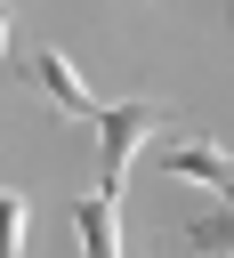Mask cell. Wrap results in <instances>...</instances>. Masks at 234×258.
I'll list each match as a JSON object with an SVG mask.
<instances>
[{
	"mask_svg": "<svg viewBox=\"0 0 234 258\" xmlns=\"http://www.w3.org/2000/svg\"><path fill=\"white\" fill-rule=\"evenodd\" d=\"M161 121H169V113H161V105H145V97L105 105V121H97V194H105V202H121V185H129V153H137Z\"/></svg>",
	"mask_w": 234,
	"mask_h": 258,
	"instance_id": "6da1fadb",
	"label": "cell"
},
{
	"mask_svg": "<svg viewBox=\"0 0 234 258\" xmlns=\"http://www.w3.org/2000/svg\"><path fill=\"white\" fill-rule=\"evenodd\" d=\"M16 73H24V81H32V89H40V97H48L65 121H105V105L81 89V73H73L56 48H32V56H16Z\"/></svg>",
	"mask_w": 234,
	"mask_h": 258,
	"instance_id": "7a4b0ae2",
	"label": "cell"
},
{
	"mask_svg": "<svg viewBox=\"0 0 234 258\" xmlns=\"http://www.w3.org/2000/svg\"><path fill=\"white\" fill-rule=\"evenodd\" d=\"M161 169H178V177H202V185L234 194V145H218V137H169V145H161Z\"/></svg>",
	"mask_w": 234,
	"mask_h": 258,
	"instance_id": "3957f363",
	"label": "cell"
},
{
	"mask_svg": "<svg viewBox=\"0 0 234 258\" xmlns=\"http://www.w3.org/2000/svg\"><path fill=\"white\" fill-rule=\"evenodd\" d=\"M113 210H121V202H105V194L73 210V218H81V242H89L97 258H105V250H121V218H113Z\"/></svg>",
	"mask_w": 234,
	"mask_h": 258,
	"instance_id": "277c9868",
	"label": "cell"
}]
</instances>
